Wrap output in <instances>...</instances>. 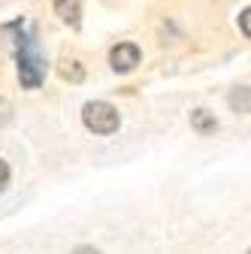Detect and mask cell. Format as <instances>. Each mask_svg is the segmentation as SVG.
<instances>
[{"mask_svg":"<svg viewBox=\"0 0 251 254\" xmlns=\"http://www.w3.org/2000/svg\"><path fill=\"white\" fill-rule=\"evenodd\" d=\"M82 121H85V127H88L91 133H100V136L115 133L118 124H121L118 109L112 103H106V100H91V103H85L82 106Z\"/></svg>","mask_w":251,"mask_h":254,"instance_id":"obj_1","label":"cell"},{"mask_svg":"<svg viewBox=\"0 0 251 254\" xmlns=\"http://www.w3.org/2000/svg\"><path fill=\"white\" fill-rule=\"evenodd\" d=\"M18 79H21L24 88H40L43 79H46V64H43V58L37 55L34 46H24L18 52Z\"/></svg>","mask_w":251,"mask_h":254,"instance_id":"obj_2","label":"cell"},{"mask_svg":"<svg viewBox=\"0 0 251 254\" xmlns=\"http://www.w3.org/2000/svg\"><path fill=\"white\" fill-rule=\"evenodd\" d=\"M139 61H142V52H139V46H133V43H118V46L109 52V64H112L115 73H130Z\"/></svg>","mask_w":251,"mask_h":254,"instance_id":"obj_3","label":"cell"},{"mask_svg":"<svg viewBox=\"0 0 251 254\" xmlns=\"http://www.w3.org/2000/svg\"><path fill=\"white\" fill-rule=\"evenodd\" d=\"M55 12L61 21H67L70 27H79L82 18V0H55Z\"/></svg>","mask_w":251,"mask_h":254,"instance_id":"obj_4","label":"cell"},{"mask_svg":"<svg viewBox=\"0 0 251 254\" xmlns=\"http://www.w3.org/2000/svg\"><path fill=\"white\" fill-rule=\"evenodd\" d=\"M191 127H194V130L197 133H215L218 130V121H215V115L212 112H206V109H194L191 112Z\"/></svg>","mask_w":251,"mask_h":254,"instance_id":"obj_5","label":"cell"},{"mask_svg":"<svg viewBox=\"0 0 251 254\" xmlns=\"http://www.w3.org/2000/svg\"><path fill=\"white\" fill-rule=\"evenodd\" d=\"M61 76L70 79V82H82V79H85V70H82V64H79V61H64V67H61Z\"/></svg>","mask_w":251,"mask_h":254,"instance_id":"obj_6","label":"cell"},{"mask_svg":"<svg viewBox=\"0 0 251 254\" xmlns=\"http://www.w3.org/2000/svg\"><path fill=\"white\" fill-rule=\"evenodd\" d=\"M248 15H251V9H242L239 12V24H242V34L245 37H251V21H248Z\"/></svg>","mask_w":251,"mask_h":254,"instance_id":"obj_7","label":"cell"},{"mask_svg":"<svg viewBox=\"0 0 251 254\" xmlns=\"http://www.w3.org/2000/svg\"><path fill=\"white\" fill-rule=\"evenodd\" d=\"M6 185H9V167H6V161H0V190Z\"/></svg>","mask_w":251,"mask_h":254,"instance_id":"obj_8","label":"cell"},{"mask_svg":"<svg viewBox=\"0 0 251 254\" xmlns=\"http://www.w3.org/2000/svg\"><path fill=\"white\" fill-rule=\"evenodd\" d=\"M73 254H100V251L94 248V245H79V248H76Z\"/></svg>","mask_w":251,"mask_h":254,"instance_id":"obj_9","label":"cell"},{"mask_svg":"<svg viewBox=\"0 0 251 254\" xmlns=\"http://www.w3.org/2000/svg\"><path fill=\"white\" fill-rule=\"evenodd\" d=\"M6 109H9V103H6V100H0V124L9 118V115H6Z\"/></svg>","mask_w":251,"mask_h":254,"instance_id":"obj_10","label":"cell"}]
</instances>
